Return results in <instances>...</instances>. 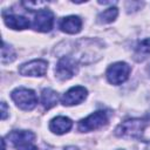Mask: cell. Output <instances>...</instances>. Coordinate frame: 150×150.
Wrapping results in <instances>:
<instances>
[{
  "mask_svg": "<svg viewBox=\"0 0 150 150\" xmlns=\"http://www.w3.org/2000/svg\"><path fill=\"white\" fill-rule=\"evenodd\" d=\"M7 115H8V108H7V104L6 102H1V120H6L7 118Z\"/></svg>",
  "mask_w": 150,
  "mask_h": 150,
  "instance_id": "19",
  "label": "cell"
},
{
  "mask_svg": "<svg viewBox=\"0 0 150 150\" xmlns=\"http://www.w3.org/2000/svg\"><path fill=\"white\" fill-rule=\"evenodd\" d=\"M79 70L77 61L74 57L70 56H62L56 64L55 68V75L59 80L66 81L71 79Z\"/></svg>",
  "mask_w": 150,
  "mask_h": 150,
  "instance_id": "5",
  "label": "cell"
},
{
  "mask_svg": "<svg viewBox=\"0 0 150 150\" xmlns=\"http://www.w3.org/2000/svg\"><path fill=\"white\" fill-rule=\"evenodd\" d=\"M149 54H150V38H146L136 46L134 59L136 61H143L149 56Z\"/></svg>",
  "mask_w": 150,
  "mask_h": 150,
  "instance_id": "14",
  "label": "cell"
},
{
  "mask_svg": "<svg viewBox=\"0 0 150 150\" xmlns=\"http://www.w3.org/2000/svg\"><path fill=\"white\" fill-rule=\"evenodd\" d=\"M11 97L16 104V107H19L22 110H32L35 108L38 103V97L34 90L25 87L15 88L11 93Z\"/></svg>",
  "mask_w": 150,
  "mask_h": 150,
  "instance_id": "2",
  "label": "cell"
},
{
  "mask_svg": "<svg viewBox=\"0 0 150 150\" xmlns=\"http://www.w3.org/2000/svg\"><path fill=\"white\" fill-rule=\"evenodd\" d=\"M16 150H38V148L33 143H26V144L16 146Z\"/></svg>",
  "mask_w": 150,
  "mask_h": 150,
  "instance_id": "18",
  "label": "cell"
},
{
  "mask_svg": "<svg viewBox=\"0 0 150 150\" xmlns=\"http://www.w3.org/2000/svg\"><path fill=\"white\" fill-rule=\"evenodd\" d=\"M87 94H88V91L84 87H82V86L73 87L62 95L61 103L63 105H67V107L79 104V103L84 101V98L87 97Z\"/></svg>",
  "mask_w": 150,
  "mask_h": 150,
  "instance_id": "8",
  "label": "cell"
},
{
  "mask_svg": "<svg viewBox=\"0 0 150 150\" xmlns=\"http://www.w3.org/2000/svg\"><path fill=\"white\" fill-rule=\"evenodd\" d=\"M57 100H59V95L55 90L50 88H45L41 91V104L46 110L55 107L57 104Z\"/></svg>",
  "mask_w": 150,
  "mask_h": 150,
  "instance_id": "13",
  "label": "cell"
},
{
  "mask_svg": "<svg viewBox=\"0 0 150 150\" xmlns=\"http://www.w3.org/2000/svg\"><path fill=\"white\" fill-rule=\"evenodd\" d=\"M6 138L16 148L26 143H33V141L35 139V134L27 130H14L11 131L6 136Z\"/></svg>",
  "mask_w": 150,
  "mask_h": 150,
  "instance_id": "10",
  "label": "cell"
},
{
  "mask_svg": "<svg viewBox=\"0 0 150 150\" xmlns=\"http://www.w3.org/2000/svg\"><path fill=\"white\" fill-rule=\"evenodd\" d=\"M118 150H123V149H118Z\"/></svg>",
  "mask_w": 150,
  "mask_h": 150,
  "instance_id": "21",
  "label": "cell"
},
{
  "mask_svg": "<svg viewBox=\"0 0 150 150\" xmlns=\"http://www.w3.org/2000/svg\"><path fill=\"white\" fill-rule=\"evenodd\" d=\"M117 15H118L117 7H109V8H107L105 11L101 12L97 15V22L101 23V25L110 23V22H112L117 18Z\"/></svg>",
  "mask_w": 150,
  "mask_h": 150,
  "instance_id": "15",
  "label": "cell"
},
{
  "mask_svg": "<svg viewBox=\"0 0 150 150\" xmlns=\"http://www.w3.org/2000/svg\"><path fill=\"white\" fill-rule=\"evenodd\" d=\"M63 150H79L77 146H74V145H69V146H66Z\"/></svg>",
  "mask_w": 150,
  "mask_h": 150,
  "instance_id": "20",
  "label": "cell"
},
{
  "mask_svg": "<svg viewBox=\"0 0 150 150\" xmlns=\"http://www.w3.org/2000/svg\"><path fill=\"white\" fill-rule=\"evenodd\" d=\"M108 123V115L103 110H97L86 118L79 122V131L81 132H89L96 130Z\"/></svg>",
  "mask_w": 150,
  "mask_h": 150,
  "instance_id": "4",
  "label": "cell"
},
{
  "mask_svg": "<svg viewBox=\"0 0 150 150\" xmlns=\"http://www.w3.org/2000/svg\"><path fill=\"white\" fill-rule=\"evenodd\" d=\"M48 62L42 59L32 60L19 67V73L23 76H43L47 73Z\"/></svg>",
  "mask_w": 150,
  "mask_h": 150,
  "instance_id": "6",
  "label": "cell"
},
{
  "mask_svg": "<svg viewBox=\"0 0 150 150\" xmlns=\"http://www.w3.org/2000/svg\"><path fill=\"white\" fill-rule=\"evenodd\" d=\"M73 127V122L70 118L66 116H56L49 123V129L52 132L56 135H63L68 132Z\"/></svg>",
  "mask_w": 150,
  "mask_h": 150,
  "instance_id": "11",
  "label": "cell"
},
{
  "mask_svg": "<svg viewBox=\"0 0 150 150\" xmlns=\"http://www.w3.org/2000/svg\"><path fill=\"white\" fill-rule=\"evenodd\" d=\"M149 124V117L144 118H129L120 123L115 129V135L122 138L141 139L144 129Z\"/></svg>",
  "mask_w": 150,
  "mask_h": 150,
  "instance_id": "1",
  "label": "cell"
},
{
  "mask_svg": "<svg viewBox=\"0 0 150 150\" xmlns=\"http://www.w3.org/2000/svg\"><path fill=\"white\" fill-rule=\"evenodd\" d=\"M16 54L13 49L12 46H8L6 42L2 43V48H1V62L5 63H11L15 60Z\"/></svg>",
  "mask_w": 150,
  "mask_h": 150,
  "instance_id": "16",
  "label": "cell"
},
{
  "mask_svg": "<svg viewBox=\"0 0 150 150\" xmlns=\"http://www.w3.org/2000/svg\"><path fill=\"white\" fill-rule=\"evenodd\" d=\"M53 25H54V14L52 11L47 8L38 11L33 21V28L35 30L41 33H47L52 30Z\"/></svg>",
  "mask_w": 150,
  "mask_h": 150,
  "instance_id": "7",
  "label": "cell"
},
{
  "mask_svg": "<svg viewBox=\"0 0 150 150\" xmlns=\"http://www.w3.org/2000/svg\"><path fill=\"white\" fill-rule=\"evenodd\" d=\"M4 21L7 27L15 29V30H22L26 28H29V20L21 15L15 14H4Z\"/></svg>",
  "mask_w": 150,
  "mask_h": 150,
  "instance_id": "12",
  "label": "cell"
},
{
  "mask_svg": "<svg viewBox=\"0 0 150 150\" xmlns=\"http://www.w3.org/2000/svg\"><path fill=\"white\" fill-rule=\"evenodd\" d=\"M130 70H131V68L127 62H122V61L115 62V63L110 64L107 69V73H105L107 80L109 81V83L118 86L128 80Z\"/></svg>",
  "mask_w": 150,
  "mask_h": 150,
  "instance_id": "3",
  "label": "cell"
},
{
  "mask_svg": "<svg viewBox=\"0 0 150 150\" xmlns=\"http://www.w3.org/2000/svg\"><path fill=\"white\" fill-rule=\"evenodd\" d=\"M22 5L26 7V9H29V11H33V9H43L41 7L43 6H47V2L45 1H23Z\"/></svg>",
  "mask_w": 150,
  "mask_h": 150,
  "instance_id": "17",
  "label": "cell"
},
{
  "mask_svg": "<svg viewBox=\"0 0 150 150\" xmlns=\"http://www.w3.org/2000/svg\"><path fill=\"white\" fill-rule=\"evenodd\" d=\"M60 29L67 34H77L82 28V20L77 15H69L61 19L59 23Z\"/></svg>",
  "mask_w": 150,
  "mask_h": 150,
  "instance_id": "9",
  "label": "cell"
}]
</instances>
